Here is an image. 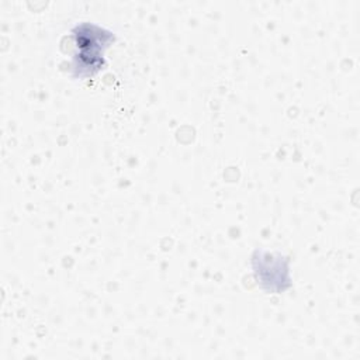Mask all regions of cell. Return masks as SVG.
I'll list each match as a JSON object with an SVG mask.
<instances>
[{"mask_svg":"<svg viewBox=\"0 0 360 360\" xmlns=\"http://www.w3.org/2000/svg\"><path fill=\"white\" fill-rule=\"evenodd\" d=\"M117 41V34L94 21L76 22L69 34L70 59L68 72L75 80H86L107 68L105 52Z\"/></svg>","mask_w":360,"mask_h":360,"instance_id":"cell-1","label":"cell"},{"mask_svg":"<svg viewBox=\"0 0 360 360\" xmlns=\"http://www.w3.org/2000/svg\"><path fill=\"white\" fill-rule=\"evenodd\" d=\"M250 267L255 281L267 294H281L294 285L291 257L285 253L255 248L250 255Z\"/></svg>","mask_w":360,"mask_h":360,"instance_id":"cell-2","label":"cell"}]
</instances>
